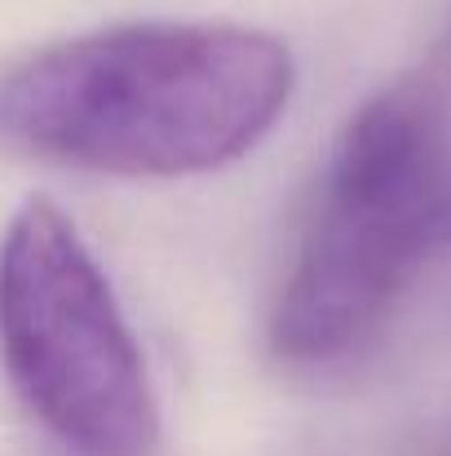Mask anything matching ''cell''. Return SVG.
Returning a JSON list of instances; mask_svg holds the SVG:
<instances>
[{"label": "cell", "mask_w": 451, "mask_h": 456, "mask_svg": "<svg viewBox=\"0 0 451 456\" xmlns=\"http://www.w3.org/2000/svg\"><path fill=\"white\" fill-rule=\"evenodd\" d=\"M288 40L221 18L116 22L0 76V142L102 177H199L253 151L288 111Z\"/></svg>", "instance_id": "1"}, {"label": "cell", "mask_w": 451, "mask_h": 456, "mask_svg": "<svg viewBox=\"0 0 451 456\" xmlns=\"http://www.w3.org/2000/svg\"><path fill=\"white\" fill-rule=\"evenodd\" d=\"M447 244L451 45L345 120L270 310L275 354L288 363L354 354Z\"/></svg>", "instance_id": "2"}, {"label": "cell", "mask_w": 451, "mask_h": 456, "mask_svg": "<svg viewBox=\"0 0 451 456\" xmlns=\"http://www.w3.org/2000/svg\"><path fill=\"white\" fill-rule=\"evenodd\" d=\"M0 363L76 456H150L159 408L142 346L76 222L44 195L0 235Z\"/></svg>", "instance_id": "3"}, {"label": "cell", "mask_w": 451, "mask_h": 456, "mask_svg": "<svg viewBox=\"0 0 451 456\" xmlns=\"http://www.w3.org/2000/svg\"><path fill=\"white\" fill-rule=\"evenodd\" d=\"M443 456H451V448H447V452H443Z\"/></svg>", "instance_id": "4"}]
</instances>
